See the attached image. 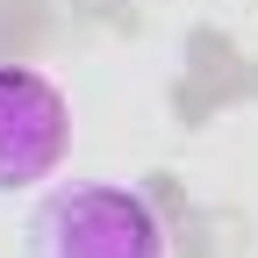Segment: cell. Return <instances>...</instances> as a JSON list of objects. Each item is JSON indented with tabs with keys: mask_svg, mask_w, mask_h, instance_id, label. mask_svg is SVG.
<instances>
[{
	"mask_svg": "<svg viewBox=\"0 0 258 258\" xmlns=\"http://www.w3.org/2000/svg\"><path fill=\"white\" fill-rule=\"evenodd\" d=\"M22 258H179L172 215L137 179H72L36 201Z\"/></svg>",
	"mask_w": 258,
	"mask_h": 258,
	"instance_id": "1",
	"label": "cell"
},
{
	"mask_svg": "<svg viewBox=\"0 0 258 258\" xmlns=\"http://www.w3.org/2000/svg\"><path fill=\"white\" fill-rule=\"evenodd\" d=\"M72 158V101L36 64H0V194L57 179Z\"/></svg>",
	"mask_w": 258,
	"mask_h": 258,
	"instance_id": "2",
	"label": "cell"
}]
</instances>
